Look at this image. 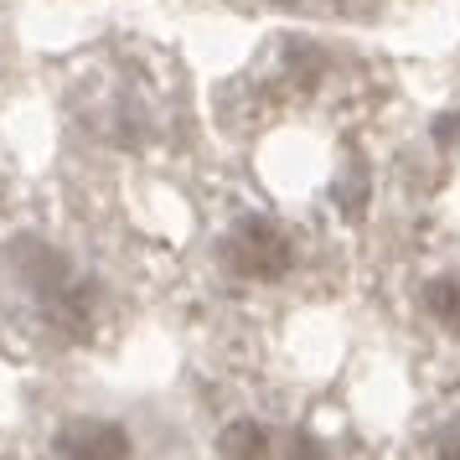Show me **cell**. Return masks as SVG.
<instances>
[{
	"instance_id": "6da1fadb",
	"label": "cell",
	"mask_w": 460,
	"mask_h": 460,
	"mask_svg": "<svg viewBox=\"0 0 460 460\" xmlns=\"http://www.w3.org/2000/svg\"><path fill=\"white\" fill-rule=\"evenodd\" d=\"M171 253L176 238L93 176H0V362L67 373L114 357L161 305Z\"/></svg>"
},
{
	"instance_id": "7a4b0ae2",
	"label": "cell",
	"mask_w": 460,
	"mask_h": 460,
	"mask_svg": "<svg viewBox=\"0 0 460 460\" xmlns=\"http://www.w3.org/2000/svg\"><path fill=\"white\" fill-rule=\"evenodd\" d=\"M341 249L326 217L243 187H208L191 202V233L176 238L161 311L191 341H253L285 311H300L341 279Z\"/></svg>"
},
{
	"instance_id": "3957f363",
	"label": "cell",
	"mask_w": 460,
	"mask_h": 460,
	"mask_svg": "<svg viewBox=\"0 0 460 460\" xmlns=\"http://www.w3.org/2000/svg\"><path fill=\"white\" fill-rule=\"evenodd\" d=\"M176 398L202 460H377L332 394L274 377L253 341H191Z\"/></svg>"
},
{
	"instance_id": "277c9868",
	"label": "cell",
	"mask_w": 460,
	"mask_h": 460,
	"mask_svg": "<svg viewBox=\"0 0 460 460\" xmlns=\"http://www.w3.org/2000/svg\"><path fill=\"white\" fill-rule=\"evenodd\" d=\"M26 460H202L176 394H125L84 367L31 373L16 419Z\"/></svg>"
},
{
	"instance_id": "5b68a950",
	"label": "cell",
	"mask_w": 460,
	"mask_h": 460,
	"mask_svg": "<svg viewBox=\"0 0 460 460\" xmlns=\"http://www.w3.org/2000/svg\"><path fill=\"white\" fill-rule=\"evenodd\" d=\"M398 305H403L409 336L424 352L460 357V238L424 249L403 270Z\"/></svg>"
},
{
	"instance_id": "8992f818",
	"label": "cell",
	"mask_w": 460,
	"mask_h": 460,
	"mask_svg": "<svg viewBox=\"0 0 460 460\" xmlns=\"http://www.w3.org/2000/svg\"><path fill=\"white\" fill-rule=\"evenodd\" d=\"M403 460H460V383H450V388L409 424Z\"/></svg>"
},
{
	"instance_id": "52a82bcc",
	"label": "cell",
	"mask_w": 460,
	"mask_h": 460,
	"mask_svg": "<svg viewBox=\"0 0 460 460\" xmlns=\"http://www.w3.org/2000/svg\"><path fill=\"white\" fill-rule=\"evenodd\" d=\"M0 460H26L22 456V439H16V424H11V429H0Z\"/></svg>"
}]
</instances>
